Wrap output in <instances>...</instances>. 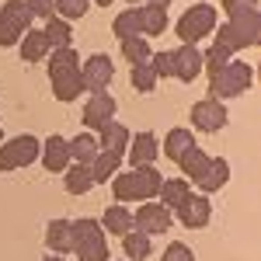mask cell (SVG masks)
<instances>
[{
	"mask_svg": "<svg viewBox=\"0 0 261 261\" xmlns=\"http://www.w3.org/2000/svg\"><path fill=\"white\" fill-rule=\"evenodd\" d=\"M161 185H164V174L150 164V167L115 174L112 178V195H115V202H150V199H157Z\"/></svg>",
	"mask_w": 261,
	"mask_h": 261,
	"instance_id": "1",
	"label": "cell"
},
{
	"mask_svg": "<svg viewBox=\"0 0 261 261\" xmlns=\"http://www.w3.org/2000/svg\"><path fill=\"white\" fill-rule=\"evenodd\" d=\"M251 84H254V66L244 60H230L216 77H209V94L216 101H226V98L244 94Z\"/></svg>",
	"mask_w": 261,
	"mask_h": 261,
	"instance_id": "2",
	"label": "cell"
},
{
	"mask_svg": "<svg viewBox=\"0 0 261 261\" xmlns=\"http://www.w3.org/2000/svg\"><path fill=\"white\" fill-rule=\"evenodd\" d=\"M73 254L77 261H108L105 230L94 220H73Z\"/></svg>",
	"mask_w": 261,
	"mask_h": 261,
	"instance_id": "3",
	"label": "cell"
},
{
	"mask_svg": "<svg viewBox=\"0 0 261 261\" xmlns=\"http://www.w3.org/2000/svg\"><path fill=\"white\" fill-rule=\"evenodd\" d=\"M209 32H216V7H209V4H192L178 18V39L185 45H195Z\"/></svg>",
	"mask_w": 261,
	"mask_h": 261,
	"instance_id": "4",
	"label": "cell"
},
{
	"mask_svg": "<svg viewBox=\"0 0 261 261\" xmlns=\"http://www.w3.org/2000/svg\"><path fill=\"white\" fill-rule=\"evenodd\" d=\"M42 157V146L35 136L21 133V136H11V140L0 143V171H18V167H28Z\"/></svg>",
	"mask_w": 261,
	"mask_h": 261,
	"instance_id": "5",
	"label": "cell"
},
{
	"mask_svg": "<svg viewBox=\"0 0 261 261\" xmlns=\"http://www.w3.org/2000/svg\"><path fill=\"white\" fill-rule=\"evenodd\" d=\"M115 77V66H112V56L108 53H94V56H87L81 63V81H84V91H91V94H98L105 91L108 84Z\"/></svg>",
	"mask_w": 261,
	"mask_h": 261,
	"instance_id": "6",
	"label": "cell"
},
{
	"mask_svg": "<svg viewBox=\"0 0 261 261\" xmlns=\"http://www.w3.org/2000/svg\"><path fill=\"white\" fill-rule=\"evenodd\" d=\"M133 230H140L146 237H157V233H167L171 230V209L161 205V202H146L136 209L133 216Z\"/></svg>",
	"mask_w": 261,
	"mask_h": 261,
	"instance_id": "7",
	"label": "cell"
},
{
	"mask_svg": "<svg viewBox=\"0 0 261 261\" xmlns=\"http://www.w3.org/2000/svg\"><path fill=\"white\" fill-rule=\"evenodd\" d=\"M192 125L199 133H220L226 125V105L216 98H202L192 105Z\"/></svg>",
	"mask_w": 261,
	"mask_h": 261,
	"instance_id": "8",
	"label": "cell"
},
{
	"mask_svg": "<svg viewBox=\"0 0 261 261\" xmlns=\"http://www.w3.org/2000/svg\"><path fill=\"white\" fill-rule=\"evenodd\" d=\"M115 119V98L108 94V91H98V94H91L87 105H84V125L87 129H94L98 133L105 122Z\"/></svg>",
	"mask_w": 261,
	"mask_h": 261,
	"instance_id": "9",
	"label": "cell"
},
{
	"mask_svg": "<svg viewBox=\"0 0 261 261\" xmlns=\"http://www.w3.org/2000/svg\"><path fill=\"white\" fill-rule=\"evenodd\" d=\"M171 53H174V77L185 81V84H192L202 73V53H199V45H185V42H181L178 49H171Z\"/></svg>",
	"mask_w": 261,
	"mask_h": 261,
	"instance_id": "10",
	"label": "cell"
},
{
	"mask_svg": "<svg viewBox=\"0 0 261 261\" xmlns=\"http://www.w3.org/2000/svg\"><path fill=\"white\" fill-rule=\"evenodd\" d=\"M195 185L202 188V195H209V192H220L223 185L230 181V164L223 161V157H209V164L202 167L199 174H195Z\"/></svg>",
	"mask_w": 261,
	"mask_h": 261,
	"instance_id": "11",
	"label": "cell"
},
{
	"mask_svg": "<svg viewBox=\"0 0 261 261\" xmlns=\"http://www.w3.org/2000/svg\"><path fill=\"white\" fill-rule=\"evenodd\" d=\"M125 153H129L133 167H150V164L157 161V153H161V143H157L153 133H136L129 140V146H125Z\"/></svg>",
	"mask_w": 261,
	"mask_h": 261,
	"instance_id": "12",
	"label": "cell"
},
{
	"mask_svg": "<svg viewBox=\"0 0 261 261\" xmlns=\"http://www.w3.org/2000/svg\"><path fill=\"white\" fill-rule=\"evenodd\" d=\"M45 247L53 254H73V220H53L45 226Z\"/></svg>",
	"mask_w": 261,
	"mask_h": 261,
	"instance_id": "13",
	"label": "cell"
},
{
	"mask_svg": "<svg viewBox=\"0 0 261 261\" xmlns=\"http://www.w3.org/2000/svg\"><path fill=\"white\" fill-rule=\"evenodd\" d=\"M42 167L53 171V174H63L70 167V143L63 136H49L42 143Z\"/></svg>",
	"mask_w": 261,
	"mask_h": 261,
	"instance_id": "14",
	"label": "cell"
},
{
	"mask_svg": "<svg viewBox=\"0 0 261 261\" xmlns=\"http://www.w3.org/2000/svg\"><path fill=\"white\" fill-rule=\"evenodd\" d=\"M174 213H178V220L185 223V226H192V230L205 226L209 216H213V209H209V199H205V195H188Z\"/></svg>",
	"mask_w": 261,
	"mask_h": 261,
	"instance_id": "15",
	"label": "cell"
},
{
	"mask_svg": "<svg viewBox=\"0 0 261 261\" xmlns=\"http://www.w3.org/2000/svg\"><path fill=\"white\" fill-rule=\"evenodd\" d=\"M129 140H133V133L122 125V122H105L98 129V150H108V153H125V146H129Z\"/></svg>",
	"mask_w": 261,
	"mask_h": 261,
	"instance_id": "16",
	"label": "cell"
},
{
	"mask_svg": "<svg viewBox=\"0 0 261 261\" xmlns=\"http://www.w3.org/2000/svg\"><path fill=\"white\" fill-rule=\"evenodd\" d=\"M18 45H21V60L24 63H42V60H49V53H53L45 32H39V28H28Z\"/></svg>",
	"mask_w": 261,
	"mask_h": 261,
	"instance_id": "17",
	"label": "cell"
},
{
	"mask_svg": "<svg viewBox=\"0 0 261 261\" xmlns=\"http://www.w3.org/2000/svg\"><path fill=\"white\" fill-rule=\"evenodd\" d=\"M112 32H115V39H136L143 35V11L140 7H129V11H119L115 21H112Z\"/></svg>",
	"mask_w": 261,
	"mask_h": 261,
	"instance_id": "18",
	"label": "cell"
},
{
	"mask_svg": "<svg viewBox=\"0 0 261 261\" xmlns=\"http://www.w3.org/2000/svg\"><path fill=\"white\" fill-rule=\"evenodd\" d=\"M188 195H192V181H188V178H164L161 192H157L161 205H167V209H178Z\"/></svg>",
	"mask_w": 261,
	"mask_h": 261,
	"instance_id": "19",
	"label": "cell"
},
{
	"mask_svg": "<svg viewBox=\"0 0 261 261\" xmlns=\"http://www.w3.org/2000/svg\"><path fill=\"white\" fill-rule=\"evenodd\" d=\"M53 94L60 101H73L84 94V81H81V70H70V73H53Z\"/></svg>",
	"mask_w": 261,
	"mask_h": 261,
	"instance_id": "20",
	"label": "cell"
},
{
	"mask_svg": "<svg viewBox=\"0 0 261 261\" xmlns=\"http://www.w3.org/2000/svg\"><path fill=\"white\" fill-rule=\"evenodd\" d=\"M63 174H66L63 185H66L70 195H87V192L94 188V178H91V167H87V164H70Z\"/></svg>",
	"mask_w": 261,
	"mask_h": 261,
	"instance_id": "21",
	"label": "cell"
},
{
	"mask_svg": "<svg viewBox=\"0 0 261 261\" xmlns=\"http://www.w3.org/2000/svg\"><path fill=\"white\" fill-rule=\"evenodd\" d=\"M122 251L129 261H146L153 251V237H146L140 230H129V233H122Z\"/></svg>",
	"mask_w": 261,
	"mask_h": 261,
	"instance_id": "22",
	"label": "cell"
},
{
	"mask_svg": "<svg viewBox=\"0 0 261 261\" xmlns=\"http://www.w3.org/2000/svg\"><path fill=\"white\" fill-rule=\"evenodd\" d=\"M192 146H195V136H192V129H171L161 150H164V153H167V157H171L174 164H178L181 157L192 150Z\"/></svg>",
	"mask_w": 261,
	"mask_h": 261,
	"instance_id": "23",
	"label": "cell"
},
{
	"mask_svg": "<svg viewBox=\"0 0 261 261\" xmlns=\"http://www.w3.org/2000/svg\"><path fill=\"white\" fill-rule=\"evenodd\" d=\"M101 230H108V233H129L133 230V213L125 209V205H108L105 209V216H101Z\"/></svg>",
	"mask_w": 261,
	"mask_h": 261,
	"instance_id": "24",
	"label": "cell"
},
{
	"mask_svg": "<svg viewBox=\"0 0 261 261\" xmlns=\"http://www.w3.org/2000/svg\"><path fill=\"white\" fill-rule=\"evenodd\" d=\"M119 164H122L119 153L98 150V157L91 161V178H94V185H98V181H112L115 174H119Z\"/></svg>",
	"mask_w": 261,
	"mask_h": 261,
	"instance_id": "25",
	"label": "cell"
},
{
	"mask_svg": "<svg viewBox=\"0 0 261 261\" xmlns=\"http://www.w3.org/2000/svg\"><path fill=\"white\" fill-rule=\"evenodd\" d=\"M230 24H237V28L244 32V39L251 42V45H258V42H261V11H258V7L233 14V18H230Z\"/></svg>",
	"mask_w": 261,
	"mask_h": 261,
	"instance_id": "26",
	"label": "cell"
},
{
	"mask_svg": "<svg viewBox=\"0 0 261 261\" xmlns=\"http://www.w3.org/2000/svg\"><path fill=\"white\" fill-rule=\"evenodd\" d=\"M216 45H220V49H226L230 56H233V53H241V49H251V42L244 39V32L237 28V24H230V21L216 28Z\"/></svg>",
	"mask_w": 261,
	"mask_h": 261,
	"instance_id": "27",
	"label": "cell"
},
{
	"mask_svg": "<svg viewBox=\"0 0 261 261\" xmlns=\"http://www.w3.org/2000/svg\"><path fill=\"white\" fill-rule=\"evenodd\" d=\"M94 157H98V140H94L91 133H81V136L70 140V161L73 164H87V167H91Z\"/></svg>",
	"mask_w": 261,
	"mask_h": 261,
	"instance_id": "28",
	"label": "cell"
},
{
	"mask_svg": "<svg viewBox=\"0 0 261 261\" xmlns=\"http://www.w3.org/2000/svg\"><path fill=\"white\" fill-rule=\"evenodd\" d=\"M70 70H81V56H77V49H73V45H66V49H53V53H49V77H53V73H70Z\"/></svg>",
	"mask_w": 261,
	"mask_h": 261,
	"instance_id": "29",
	"label": "cell"
},
{
	"mask_svg": "<svg viewBox=\"0 0 261 261\" xmlns=\"http://www.w3.org/2000/svg\"><path fill=\"white\" fill-rule=\"evenodd\" d=\"M42 32H45V39H49V45H53V49H66V45H70V39H73L70 21H63L60 14L45 21V28H42Z\"/></svg>",
	"mask_w": 261,
	"mask_h": 261,
	"instance_id": "30",
	"label": "cell"
},
{
	"mask_svg": "<svg viewBox=\"0 0 261 261\" xmlns=\"http://www.w3.org/2000/svg\"><path fill=\"white\" fill-rule=\"evenodd\" d=\"M143 11V39L150 35V39H157V35H164L167 32V11H161V7H140Z\"/></svg>",
	"mask_w": 261,
	"mask_h": 261,
	"instance_id": "31",
	"label": "cell"
},
{
	"mask_svg": "<svg viewBox=\"0 0 261 261\" xmlns=\"http://www.w3.org/2000/svg\"><path fill=\"white\" fill-rule=\"evenodd\" d=\"M122 56H125L129 66H140V63L150 60V42L143 39V35H136V39H122Z\"/></svg>",
	"mask_w": 261,
	"mask_h": 261,
	"instance_id": "32",
	"label": "cell"
},
{
	"mask_svg": "<svg viewBox=\"0 0 261 261\" xmlns=\"http://www.w3.org/2000/svg\"><path fill=\"white\" fill-rule=\"evenodd\" d=\"M129 81H133V87H136L140 94H153V87H157V73H153L150 60H146V63H140V66H133Z\"/></svg>",
	"mask_w": 261,
	"mask_h": 261,
	"instance_id": "33",
	"label": "cell"
},
{
	"mask_svg": "<svg viewBox=\"0 0 261 261\" xmlns=\"http://www.w3.org/2000/svg\"><path fill=\"white\" fill-rule=\"evenodd\" d=\"M230 60H233V56H230L226 49H220V45L213 42V45H209V49L202 53V70H205L209 77H216V73H220V70H223V66H226Z\"/></svg>",
	"mask_w": 261,
	"mask_h": 261,
	"instance_id": "34",
	"label": "cell"
},
{
	"mask_svg": "<svg viewBox=\"0 0 261 261\" xmlns=\"http://www.w3.org/2000/svg\"><path fill=\"white\" fill-rule=\"evenodd\" d=\"M21 35H24V28H21V24L11 18L7 11H0V49H11V45H18Z\"/></svg>",
	"mask_w": 261,
	"mask_h": 261,
	"instance_id": "35",
	"label": "cell"
},
{
	"mask_svg": "<svg viewBox=\"0 0 261 261\" xmlns=\"http://www.w3.org/2000/svg\"><path fill=\"white\" fill-rule=\"evenodd\" d=\"M205 164H209V157H205V150H199V146H192V150H188V153H185V157L178 161V167H181V174H185V178L192 181V178H195V174L202 171V167H205Z\"/></svg>",
	"mask_w": 261,
	"mask_h": 261,
	"instance_id": "36",
	"label": "cell"
},
{
	"mask_svg": "<svg viewBox=\"0 0 261 261\" xmlns=\"http://www.w3.org/2000/svg\"><path fill=\"white\" fill-rule=\"evenodd\" d=\"M4 11H7L11 18L18 21V24L24 28V32H28V28H32V21H35V14H32V7H28L24 0H7V4H4Z\"/></svg>",
	"mask_w": 261,
	"mask_h": 261,
	"instance_id": "37",
	"label": "cell"
},
{
	"mask_svg": "<svg viewBox=\"0 0 261 261\" xmlns=\"http://www.w3.org/2000/svg\"><path fill=\"white\" fill-rule=\"evenodd\" d=\"M87 4L91 0H56V14H60L63 21H77L87 14Z\"/></svg>",
	"mask_w": 261,
	"mask_h": 261,
	"instance_id": "38",
	"label": "cell"
},
{
	"mask_svg": "<svg viewBox=\"0 0 261 261\" xmlns=\"http://www.w3.org/2000/svg\"><path fill=\"white\" fill-rule=\"evenodd\" d=\"M150 66H153L157 81H161V77H174V53H171V49L153 53V56H150Z\"/></svg>",
	"mask_w": 261,
	"mask_h": 261,
	"instance_id": "39",
	"label": "cell"
},
{
	"mask_svg": "<svg viewBox=\"0 0 261 261\" xmlns=\"http://www.w3.org/2000/svg\"><path fill=\"white\" fill-rule=\"evenodd\" d=\"M28 7H32V14L42 21H49V18H56V0H24Z\"/></svg>",
	"mask_w": 261,
	"mask_h": 261,
	"instance_id": "40",
	"label": "cell"
},
{
	"mask_svg": "<svg viewBox=\"0 0 261 261\" xmlns=\"http://www.w3.org/2000/svg\"><path fill=\"white\" fill-rule=\"evenodd\" d=\"M164 261H195V254H192V247H188V244H167Z\"/></svg>",
	"mask_w": 261,
	"mask_h": 261,
	"instance_id": "41",
	"label": "cell"
},
{
	"mask_svg": "<svg viewBox=\"0 0 261 261\" xmlns=\"http://www.w3.org/2000/svg\"><path fill=\"white\" fill-rule=\"evenodd\" d=\"M251 7H258L254 0H223V11L233 18V14H241V11H251Z\"/></svg>",
	"mask_w": 261,
	"mask_h": 261,
	"instance_id": "42",
	"label": "cell"
},
{
	"mask_svg": "<svg viewBox=\"0 0 261 261\" xmlns=\"http://www.w3.org/2000/svg\"><path fill=\"white\" fill-rule=\"evenodd\" d=\"M167 4L171 0H150V7H161V11H167Z\"/></svg>",
	"mask_w": 261,
	"mask_h": 261,
	"instance_id": "43",
	"label": "cell"
},
{
	"mask_svg": "<svg viewBox=\"0 0 261 261\" xmlns=\"http://www.w3.org/2000/svg\"><path fill=\"white\" fill-rule=\"evenodd\" d=\"M42 261H66L63 254H49V258H42Z\"/></svg>",
	"mask_w": 261,
	"mask_h": 261,
	"instance_id": "44",
	"label": "cell"
},
{
	"mask_svg": "<svg viewBox=\"0 0 261 261\" xmlns=\"http://www.w3.org/2000/svg\"><path fill=\"white\" fill-rule=\"evenodd\" d=\"M94 4H98V7H108V4H112V0H94Z\"/></svg>",
	"mask_w": 261,
	"mask_h": 261,
	"instance_id": "45",
	"label": "cell"
},
{
	"mask_svg": "<svg viewBox=\"0 0 261 261\" xmlns=\"http://www.w3.org/2000/svg\"><path fill=\"white\" fill-rule=\"evenodd\" d=\"M0 143H4V129H0Z\"/></svg>",
	"mask_w": 261,
	"mask_h": 261,
	"instance_id": "46",
	"label": "cell"
},
{
	"mask_svg": "<svg viewBox=\"0 0 261 261\" xmlns=\"http://www.w3.org/2000/svg\"><path fill=\"white\" fill-rule=\"evenodd\" d=\"M254 4H258V0H254Z\"/></svg>",
	"mask_w": 261,
	"mask_h": 261,
	"instance_id": "47",
	"label": "cell"
},
{
	"mask_svg": "<svg viewBox=\"0 0 261 261\" xmlns=\"http://www.w3.org/2000/svg\"><path fill=\"white\" fill-rule=\"evenodd\" d=\"M133 4H136V0H133Z\"/></svg>",
	"mask_w": 261,
	"mask_h": 261,
	"instance_id": "48",
	"label": "cell"
}]
</instances>
